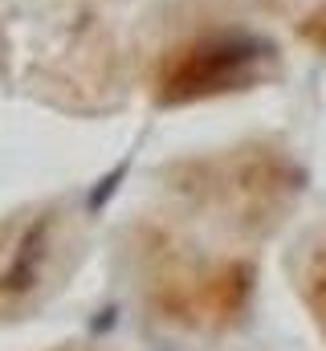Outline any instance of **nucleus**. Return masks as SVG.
<instances>
[{
    "label": "nucleus",
    "mask_w": 326,
    "mask_h": 351,
    "mask_svg": "<svg viewBox=\"0 0 326 351\" xmlns=\"http://www.w3.org/2000/svg\"><path fill=\"white\" fill-rule=\"evenodd\" d=\"M135 286L147 311L188 335H225L249 311L253 258L237 245H208L179 221H147L135 233Z\"/></svg>",
    "instance_id": "obj_1"
},
{
    "label": "nucleus",
    "mask_w": 326,
    "mask_h": 351,
    "mask_svg": "<svg viewBox=\"0 0 326 351\" xmlns=\"http://www.w3.org/2000/svg\"><path fill=\"white\" fill-rule=\"evenodd\" d=\"M171 196L196 229L249 250L265 241L298 200V172L273 147H237L192 160L171 176Z\"/></svg>",
    "instance_id": "obj_2"
},
{
    "label": "nucleus",
    "mask_w": 326,
    "mask_h": 351,
    "mask_svg": "<svg viewBox=\"0 0 326 351\" xmlns=\"http://www.w3.org/2000/svg\"><path fill=\"white\" fill-rule=\"evenodd\" d=\"M78 258L74 221L62 208L0 217V319L45 302Z\"/></svg>",
    "instance_id": "obj_3"
},
{
    "label": "nucleus",
    "mask_w": 326,
    "mask_h": 351,
    "mask_svg": "<svg viewBox=\"0 0 326 351\" xmlns=\"http://www.w3.org/2000/svg\"><path fill=\"white\" fill-rule=\"evenodd\" d=\"M294 286H298V298H302L310 323L318 327L326 343V225L318 233H310V241L302 245L298 265H294Z\"/></svg>",
    "instance_id": "obj_4"
},
{
    "label": "nucleus",
    "mask_w": 326,
    "mask_h": 351,
    "mask_svg": "<svg viewBox=\"0 0 326 351\" xmlns=\"http://www.w3.org/2000/svg\"><path fill=\"white\" fill-rule=\"evenodd\" d=\"M58 351H98V348H58Z\"/></svg>",
    "instance_id": "obj_5"
}]
</instances>
